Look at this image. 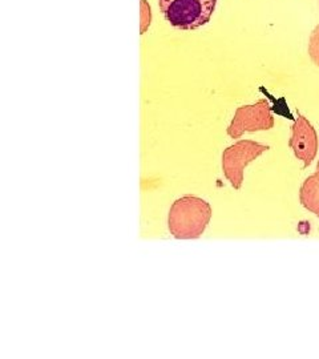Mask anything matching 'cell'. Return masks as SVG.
Returning a JSON list of instances; mask_svg holds the SVG:
<instances>
[{
	"mask_svg": "<svg viewBox=\"0 0 319 359\" xmlns=\"http://www.w3.org/2000/svg\"><path fill=\"white\" fill-rule=\"evenodd\" d=\"M212 215V206L204 198L184 196L169 209L168 229L177 240H196L204 234Z\"/></svg>",
	"mask_w": 319,
	"mask_h": 359,
	"instance_id": "obj_1",
	"label": "cell"
},
{
	"mask_svg": "<svg viewBox=\"0 0 319 359\" xmlns=\"http://www.w3.org/2000/svg\"><path fill=\"white\" fill-rule=\"evenodd\" d=\"M217 0H158L166 22L181 31H194L208 25Z\"/></svg>",
	"mask_w": 319,
	"mask_h": 359,
	"instance_id": "obj_2",
	"label": "cell"
},
{
	"mask_svg": "<svg viewBox=\"0 0 319 359\" xmlns=\"http://www.w3.org/2000/svg\"><path fill=\"white\" fill-rule=\"evenodd\" d=\"M269 149V145L252 140H240L224 151L222 170L234 189L243 187L245 168Z\"/></svg>",
	"mask_w": 319,
	"mask_h": 359,
	"instance_id": "obj_3",
	"label": "cell"
},
{
	"mask_svg": "<svg viewBox=\"0 0 319 359\" xmlns=\"http://www.w3.org/2000/svg\"><path fill=\"white\" fill-rule=\"evenodd\" d=\"M274 127V116L268 100L261 99L252 105L237 108L234 117L228 127L231 139H240L245 132L269 130Z\"/></svg>",
	"mask_w": 319,
	"mask_h": 359,
	"instance_id": "obj_4",
	"label": "cell"
},
{
	"mask_svg": "<svg viewBox=\"0 0 319 359\" xmlns=\"http://www.w3.org/2000/svg\"><path fill=\"white\" fill-rule=\"evenodd\" d=\"M289 145L295 157L304 161V167H308L315 158L318 152V135L305 116L298 115L294 121Z\"/></svg>",
	"mask_w": 319,
	"mask_h": 359,
	"instance_id": "obj_5",
	"label": "cell"
},
{
	"mask_svg": "<svg viewBox=\"0 0 319 359\" xmlns=\"http://www.w3.org/2000/svg\"><path fill=\"white\" fill-rule=\"evenodd\" d=\"M301 204L319 218V170L308 176L299 191Z\"/></svg>",
	"mask_w": 319,
	"mask_h": 359,
	"instance_id": "obj_6",
	"label": "cell"
},
{
	"mask_svg": "<svg viewBox=\"0 0 319 359\" xmlns=\"http://www.w3.org/2000/svg\"><path fill=\"white\" fill-rule=\"evenodd\" d=\"M152 23V10L147 0H140V34L144 35Z\"/></svg>",
	"mask_w": 319,
	"mask_h": 359,
	"instance_id": "obj_7",
	"label": "cell"
},
{
	"mask_svg": "<svg viewBox=\"0 0 319 359\" xmlns=\"http://www.w3.org/2000/svg\"><path fill=\"white\" fill-rule=\"evenodd\" d=\"M308 56L319 67V25L313 29L308 40Z\"/></svg>",
	"mask_w": 319,
	"mask_h": 359,
	"instance_id": "obj_8",
	"label": "cell"
},
{
	"mask_svg": "<svg viewBox=\"0 0 319 359\" xmlns=\"http://www.w3.org/2000/svg\"><path fill=\"white\" fill-rule=\"evenodd\" d=\"M317 170H319V161H318V165H317Z\"/></svg>",
	"mask_w": 319,
	"mask_h": 359,
	"instance_id": "obj_9",
	"label": "cell"
}]
</instances>
